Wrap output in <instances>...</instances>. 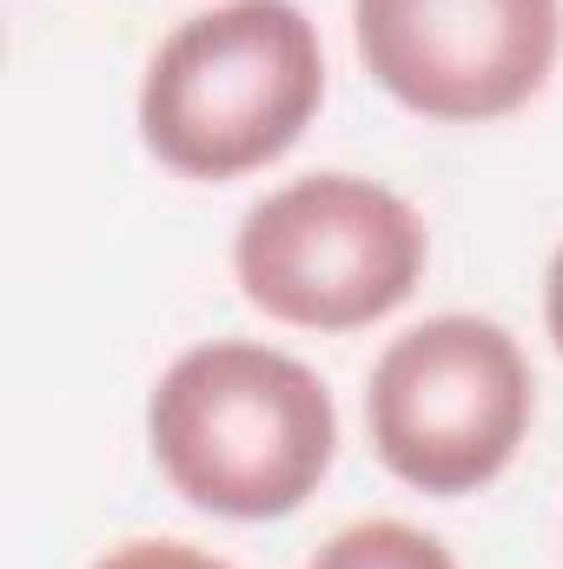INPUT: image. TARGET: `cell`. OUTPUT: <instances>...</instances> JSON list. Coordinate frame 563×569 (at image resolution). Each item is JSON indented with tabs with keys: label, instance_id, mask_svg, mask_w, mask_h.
<instances>
[{
	"label": "cell",
	"instance_id": "1",
	"mask_svg": "<svg viewBox=\"0 0 563 569\" xmlns=\"http://www.w3.org/2000/svg\"><path fill=\"white\" fill-rule=\"evenodd\" d=\"M338 443L325 385L266 345H199L152 391V457L172 490L213 517L298 510Z\"/></svg>",
	"mask_w": 563,
	"mask_h": 569
},
{
	"label": "cell",
	"instance_id": "2",
	"mask_svg": "<svg viewBox=\"0 0 563 569\" xmlns=\"http://www.w3.org/2000/svg\"><path fill=\"white\" fill-rule=\"evenodd\" d=\"M325 100V53L292 0L192 13L146 67V146L186 179H239L305 133Z\"/></svg>",
	"mask_w": 563,
	"mask_h": 569
},
{
	"label": "cell",
	"instance_id": "3",
	"mask_svg": "<svg viewBox=\"0 0 563 569\" xmlns=\"http://www.w3.org/2000/svg\"><path fill=\"white\" fill-rule=\"evenodd\" d=\"M233 272L279 325L352 331L412 298L424 272V226L398 192L352 172H318L246 212Z\"/></svg>",
	"mask_w": 563,
	"mask_h": 569
},
{
	"label": "cell",
	"instance_id": "4",
	"mask_svg": "<svg viewBox=\"0 0 563 569\" xmlns=\"http://www.w3.org/2000/svg\"><path fill=\"white\" fill-rule=\"evenodd\" d=\"M372 443L424 497L491 483L531 425V365L491 318H424L372 371Z\"/></svg>",
	"mask_w": 563,
	"mask_h": 569
},
{
	"label": "cell",
	"instance_id": "5",
	"mask_svg": "<svg viewBox=\"0 0 563 569\" xmlns=\"http://www.w3.org/2000/svg\"><path fill=\"white\" fill-rule=\"evenodd\" d=\"M372 80L424 120L517 113L551 60L557 0H352Z\"/></svg>",
	"mask_w": 563,
	"mask_h": 569
},
{
	"label": "cell",
	"instance_id": "6",
	"mask_svg": "<svg viewBox=\"0 0 563 569\" xmlns=\"http://www.w3.org/2000/svg\"><path fill=\"white\" fill-rule=\"evenodd\" d=\"M312 569H457V563H451V550H444L437 537L378 517V523L338 530V537L312 557Z\"/></svg>",
	"mask_w": 563,
	"mask_h": 569
},
{
	"label": "cell",
	"instance_id": "7",
	"mask_svg": "<svg viewBox=\"0 0 563 569\" xmlns=\"http://www.w3.org/2000/svg\"><path fill=\"white\" fill-rule=\"evenodd\" d=\"M93 569H226L219 557L192 550V543H166V537H146V543H120L107 550Z\"/></svg>",
	"mask_w": 563,
	"mask_h": 569
},
{
	"label": "cell",
	"instance_id": "8",
	"mask_svg": "<svg viewBox=\"0 0 563 569\" xmlns=\"http://www.w3.org/2000/svg\"><path fill=\"white\" fill-rule=\"evenodd\" d=\"M544 318H551V338H557V351H563V246H557V259H551V279H544Z\"/></svg>",
	"mask_w": 563,
	"mask_h": 569
}]
</instances>
